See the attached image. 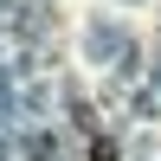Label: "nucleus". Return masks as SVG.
<instances>
[{"label": "nucleus", "mask_w": 161, "mask_h": 161, "mask_svg": "<svg viewBox=\"0 0 161 161\" xmlns=\"http://www.w3.org/2000/svg\"><path fill=\"white\" fill-rule=\"evenodd\" d=\"M90 161H116V142H103V136H97V142H90Z\"/></svg>", "instance_id": "f257e3e1"}]
</instances>
